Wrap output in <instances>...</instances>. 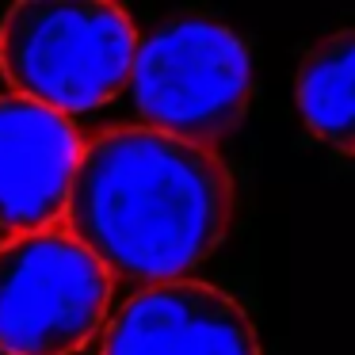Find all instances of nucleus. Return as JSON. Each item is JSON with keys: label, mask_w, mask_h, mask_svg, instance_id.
Masks as SVG:
<instances>
[{"label": "nucleus", "mask_w": 355, "mask_h": 355, "mask_svg": "<svg viewBox=\"0 0 355 355\" xmlns=\"http://www.w3.org/2000/svg\"><path fill=\"white\" fill-rule=\"evenodd\" d=\"M294 100L309 134L355 157V27H340L302 54Z\"/></svg>", "instance_id": "obj_7"}, {"label": "nucleus", "mask_w": 355, "mask_h": 355, "mask_svg": "<svg viewBox=\"0 0 355 355\" xmlns=\"http://www.w3.org/2000/svg\"><path fill=\"white\" fill-rule=\"evenodd\" d=\"M233 222V180L222 157L149 126H115L85 146L65 207L111 275L172 283L195 271Z\"/></svg>", "instance_id": "obj_1"}, {"label": "nucleus", "mask_w": 355, "mask_h": 355, "mask_svg": "<svg viewBox=\"0 0 355 355\" xmlns=\"http://www.w3.org/2000/svg\"><path fill=\"white\" fill-rule=\"evenodd\" d=\"M138 31L107 0H24L0 19V73L12 92L80 115L130 85Z\"/></svg>", "instance_id": "obj_2"}, {"label": "nucleus", "mask_w": 355, "mask_h": 355, "mask_svg": "<svg viewBox=\"0 0 355 355\" xmlns=\"http://www.w3.org/2000/svg\"><path fill=\"white\" fill-rule=\"evenodd\" d=\"M111 271L65 225L0 245V352L73 355L100 332Z\"/></svg>", "instance_id": "obj_4"}, {"label": "nucleus", "mask_w": 355, "mask_h": 355, "mask_svg": "<svg viewBox=\"0 0 355 355\" xmlns=\"http://www.w3.org/2000/svg\"><path fill=\"white\" fill-rule=\"evenodd\" d=\"M100 355H263L245 306L199 279L141 286L111 313Z\"/></svg>", "instance_id": "obj_5"}, {"label": "nucleus", "mask_w": 355, "mask_h": 355, "mask_svg": "<svg viewBox=\"0 0 355 355\" xmlns=\"http://www.w3.org/2000/svg\"><path fill=\"white\" fill-rule=\"evenodd\" d=\"M80 153L85 141L69 115L24 96H0V230L16 237L58 225Z\"/></svg>", "instance_id": "obj_6"}, {"label": "nucleus", "mask_w": 355, "mask_h": 355, "mask_svg": "<svg viewBox=\"0 0 355 355\" xmlns=\"http://www.w3.org/2000/svg\"><path fill=\"white\" fill-rule=\"evenodd\" d=\"M130 92L149 130L210 149L248 111L252 54L222 19L172 16L138 42Z\"/></svg>", "instance_id": "obj_3"}]
</instances>
